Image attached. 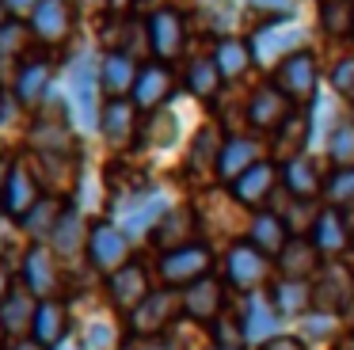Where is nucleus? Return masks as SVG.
Returning a JSON list of instances; mask_svg holds the SVG:
<instances>
[{
  "label": "nucleus",
  "mask_w": 354,
  "mask_h": 350,
  "mask_svg": "<svg viewBox=\"0 0 354 350\" xmlns=\"http://www.w3.org/2000/svg\"><path fill=\"white\" fill-rule=\"evenodd\" d=\"M100 61L92 53L73 61L69 68V99H73V111H77V122L84 129H100Z\"/></svg>",
  "instance_id": "f257e3e1"
},
{
  "label": "nucleus",
  "mask_w": 354,
  "mask_h": 350,
  "mask_svg": "<svg viewBox=\"0 0 354 350\" xmlns=\"http://www.w3.org/2000/svg\"><path fill=\"white\" fill-rule=\"evenodd\" d=\"M168 210H171V202H168L164 190L141 187V190H133V194H126L122 202H118L115 217H118V228H122L126 236H141V232H153Z\"/></svg>",
  "instance_id": "f03ea898"
},
{
  "label": "nucleus",
  "mask_w": 354,
  "mask_h": 350,
  "mask_svg": "<svg viewBox=\"0 0 354 350\" xmlns=\"http://www.w3.org/2000/svg\"><path fill=\"white\" fill-rule=\"evenodd\" d=\"M209 266H214V255H209L206 243H187V248L164 251L156 270H160V278L168 289H187V286H194V282L209 278Z\"/></svg>",
  "instance_id": "7ed1b4c3"
},
{
  "label": "nucleus",
  "mask_w": 354,
  "mask_h": 350,
  "mask_svg": "<svg viewBox=\"0 0 354 350\" xmlns=\"http://www.w3.org/2000/svg\"><path fill=\"white\" fill-rule=\"evenodd\" d=\"M305 38H308V30L301 27V23L278 19V23H270V27L255 30V38H252V57L263 61V65H274V68H278L286 57L301 53Z\"/></svg>",
  "instance_id": "20e7f679"
},
{
  "label": "nucleus",
  "mask_w": 354,
  "mask_h": 350,
  "mask_svg": "<svg viewBox=\"0 0 354 350\" xmlns=\"http://www.w3.org/2000/svg\"><path fill=\"white\" fill-rule=\"evenodd\" d=\"M88 259H92L95 270H103L111 278L115 270H122L130 263V236L111 221H95L92 232H88Z\"/></svg>",
  "instance_id": "39448f33"
},
{
  "label": "nucleus",
  "mask_w": 354,
  "mask_h": 350,
  "mask_svg": "<svg viewBox=\"0 0 354 350\" xmlns=\"http://www.w3.org/2000/svg\"><path fill=\"white\" fill-rule=\"evenodd\" d=\"M19 270H24V289H31L39 301H57L62 270H57V255L50 243H31Z\"/></svg>",
  "instance_id": "423d86ee"
},
{
  "label": "nucleus",
  "mask_w": 354,
  "mask_h": 350,
  "mask_svg": "<svg viewBox=\"0 0 354 350\" xmlns=\"http://www.w3.org/2000/svg\"><path fill=\"white\" fill-rule=\"evenodd\" d=\"M176 308H183V297H179L176 289H156V293H149L145 301L130 312L133 335H138V339H156V335L176 320Z\"/></svg>",
  "instance_id": "0eeeda50"
},
{
  "label": "nucleus",
  "mask_w": 354,
  "mask_h": 350,
  "mask_svg": "<svg viewBox=\"0 0 354 350\" xmlns=\"http://www.w3.org/2000/svg\"><path fill=\"white\" fill-rule=\"evenodd\" d=\"M0 202H4V213L16 217V221H24L27 213L42 202V183H39V175H35L24 160L12 164L8 183H4V190H0Z\"/></svg>",
  "instance_id": "6e6552de"
},
{
  "label": "nucleus",
  "mask_w": 354,
  "mask_h": 350,
  "mask_svg": "<svg viewBox=\"0 0 354 350\" xmlns=\"http://www.w3.org/2000/svg\"><path fill=\"white\" fill-rule=\"evenodd\" d=\"M27 27L39 42L46 46H57L73 35V8L69 0H42L31 15H27Z\"/></svg>",
  "instance_id": "1a4fd4ad"
},
{
  "label": "nucleus",
  "mask_w": 354,
  "mask_h": 350,
  "mask_svg": "<svg viewBox=\"0 0 354 350\" xmlns=\"http://www.w3.org/2000/svg\"><path fill=\"white\" fill-rule=\"evenodd\" d=\"M274 88L282 91L286 99H308L316 95V61L313 53H293L282 65L274 68Z\"/></svg>",
  "instance_id": "9d476101"
},
{
  "label": "nucleus",
  "mask_w": 354,
  "mask_h": 350,
  "mask_svg": "<svg viewBox=\"0 0 354 350\" xmlns=\"http://www.w3.org/2000/svg\"><path fill=\"white\" fill-rule=\"evenodd\" d=\"M149 50L156 53L160 61H171L179 57V50H183V15L171 12V8H156L153 15H149Z\"/></svg>",
  "instance_id": "9b49d317"
},
{
  "label": "nucleus",
  "mask_w": 354,
  "mask_h": 350,
  "mask_svg": "<svg viewBox=\"0 0 354 350\" xmlns=\"http://www.w3.org/2000/svg\"><path fill=\"white\" fill-rule=\"evenodd\" d=\"M50 80H54V65L46 57H27L24 65L12 76V88H16V103L24 107H39L50 95Z\"/></svg>",
  "instance_id": "f8f14e48"
},
{
  "label": "nucleus",
  "mask_w": 354,
  "mask_h": 350,
  "mask_svg": "<svg viewBox=\"0 0 354 350\" xmlns=\"http://www.w3.org/2000/svg\"><path fill=\"white\" fill-rule=\"evenodd\" d=\"M107 293H111V304L122 312H133L141 301H145L153 289H149V274L141 263H126L122 270H115L107 278Z\"/></svg>",
  "instance_id": "ddd939ff"
},
{
  "label": "nucleus",
  "mask_w": 354,
  "mask_h": 350,
  "mask_svg": "<svg viewBox=\"0 0 354 350\" xmlns=\"http://www.w3.org/2000/svg\"><path fill=\"white\" fill-rule=\"evenodd\" d=\"M267 270H270V259L263 255V251H255L248 240H244V243H232L229 263H225V274H229L232 286L252 289V293H255V286L267 278Z\"/></svg>",
  "instance_id": "4468645a"
},
{
  "label": "nucleus",
  "mask_w": 354,
  "mask_h": 350,
  "mask_svg": "<svg viewBox=\"0 0 354 350\" xmlns=\"http://www.w3.org/2000/svg\"><path fill=\"white\" fill-rule=\"evenodd\" d=\"M35 312H39V297L24 286H12V293L0 301V327L16 339H24L35 327Z\"/></svg>",
  "instance_id": "2eb2a0df"
},
{
  "label": "nucleus",
  "mask_w": 354,
  "mask_h": 350,
  "mask_svg": "<svg viewBox=\"0 0 354 350\" xmlns=\"http://www.w3.org/2000/svg\"><path fill=\"white\" fill-rule=\"evenodd\" d=\"M179 297H183V312H187V316L202 320V324H214V320L221 316V308H225V286L217 278L194 282V286H187Z\"/></svg>",
  "instance_id": "dca6fc26"
},
{
  "label": "nucleus",
  "mask_w": 354,
  "mask_h": 350,
  "mask_svg": "<svg viewBox=\"0 0 354 350\" xmlns=\"http://www.w3.org/2000/svg\"><path fill=\"white\" fill-rule=\"evenodd\" d=\"M138 73H141V68L133 65V57H130V53L111 50L107 57L100 61V84H103V91H107L111 99H126V95H133V84H138Z\"/></svg>",
  "instance_id": "f3484780"
},
{
  "label": "nucleus",
  "mask_w": 354,
  "mask_h": 350,
  "mask_svg": "<svg viewBox=\"0 0 354 350\" xmlns=\"http://www.w3.org/2000/svg\"><path fill=\"white\" fill-rule=\"evenodd\" d=\"M65 331H69V308H65L62 301H39L31 339L42 342L46 350H57L65 342Z\"/></svg>",
  "instance_id": "a211bd4d"
},
{
  "label": "nucleus",
  "mask_w": 354,
  "mask_h": 350,
  "mask_svg": "<svg viewBox=\"0 0 354 350\" xmlns=\"http://www.w3.org/2000/svg\"><path fill=\"white\" fill-rule=\"evenodd\" d=\"M240 327H244V339L248 342H270L278 335V312H274V304L267 301V297H259V293H252L248 297V304H244V316H240Z\"/></svg>",
  "instance_id": "6ab92c4d"
},
{
  "label": "nucleus",
  "mask_w": 354,
  "mask_h": 350,
  "mask_svg": "<svg viewBox=\"0 0 354 350\" xmlns=\"http://www.w3.org/2000/svg\"><path fill=\"white\" fill-rule=\"evenodd\" d=\"M248 243L255 251H263L267 259H278L282 248L290 243V228L278 213H255L252 217V228H248Z\"/></svg>",
  "instance_id": "aec40b11"
},
{
  "label": "nucleus",
  "mask_w": 354,
  "mask_h": 350,
  "mask_svg": "<svg viewBox=\"0 0 354 350\" xmlns=\"http://www.w3.org/2000/svg\"><path fill=\"white\" fill-rule=\"evenodd\" d=\"M316 266H320V251H316V243L305 240V236H290V243H286L282 255H278V270H282V278L308 282L316 274Z\"/></svg>",
  "instance_id": "412c9836"
},
{
  "label": "nucleus",
  "mask_w": 354,
  "mask_h": 350,
  "mask_svg": "<svg viewBox=\"0 0 354 350\" xmlns=\"http://www.w3.org/2000/svg\"><path fill=\"white\" fill-rule=\"evenodd\" d=\"M171 73L164 65H145L138 73V84H133V107L138 111H156L164 99L171 95Z\"/></svg>",
  "instance_id": "4be33fe9"
},
{
  "label": "nucleus",
  "mask_w": 354,
  "mask_h": 350,
  "mask_svg": "<svg viewBox=\"0 0 354 350\" xmlns=\"http://www.w3.org/2000/svg\"><path fill=\"white\" fill-rule=\"evenodd\" d=\"M69 114L54 111V114H39V122L31 126V145L35 152H57L65 156L69 152Z\"/></svg>",
  "instance_id": "5701e85b"
},
{
  "label": "nucleus",
  "mask_w": 354,
  "mask_h": 350,
  "mask_svg": "<svg viewBox=\"0 0 354 350\" xmlns=\"http://www.w3.org/2000/svg\"><path fill=\"white\" fill-rule=\"evenodd\" d=\"M290 118V99L282 95L278 88H259L248 103V122L259 129H274Z\"/></svg>",
  "instance_id": "b1692460"
},
{
  "label": "nucleus",
  "mask_w": 354,
  "mask_h": 350,
  "mask_svg": "<svg viewBox=\"0 0 354 350\" xmlns=\"http://www.w3.org/2000/svg\"><path fill=\"white\" fill-rule=\"evenodd\" d=\"M308 240L316 243V251L320 255H339V251H346V243H351V232H346V221L339 210H320V217H316L313 225V236Z\"/></svg>",
  "instance_id": "393cba45"
},
{
  "label": "nucleus",
  "mask_w": 354,
  "mask_h": 350,
  "mask_svg": "<svg viewBox=\"0 0 354 350\" xmlns=\"http://www.w3.org/2000/svg\"><path fill=\"white\" fill-rule=\"evenodd\" d=\"M191 228H194V213L187 205H176V210L164 213V221L153 228V243L164 251H176L191 243Z\"/></svg>",
  "instance_id": "a878e982"
},
{
  "label": "nucleus",
  "mask_w": 354,
  "mask_h": 350,
  "mask_svg": "<svg viewBox=\"0 0 354 350\" xmlns=\"http://www.w3.org/2000/svg\"><path fill=\"white\" fill-rule=\"evenodd\" d=\"M133 114H138V107L126 103V99H111V103L103 107V114H100V133L107 137L115 149L130 145V137H133Z\"/></svg>",
  "instance_id": "bb28decb"
},
{
  "label": "nucleus",
  "mask_w": 354,
  "mask_h": 350,
  "mask_svg": "<svg viewBox=\"0 0 354 350\" xmlns=\"http://www.w3.org/2000/svg\"><path fill=\"white\" fill-rule=\"evenodd\" d=\"M255 164H259V160H255V141H248V137H229V141L221 145V152H217V175L229 179V183H236L240 175Z\"/></svg>",
  "instance_id": "cd10ccee"
},
{
  "label": "nucleus",
  "mask_w": 354,
  "mask_h": 350,
  "mask_svg": "<svg viewBox=\"0 0 354 350\" xmlns=\"http://www.w3.org/2000/svg\"><path fill=\"white\" fill-rule=\"evenodd\" d=\"M270 190H274V167L263 164V160L255 167H248V172L232 183V194H236V202H244V205H263L270 198Z\"/></svg>",
  "instance_id": "c85d7f7f"
},
{
  "label": "nucleus",
  "mask_w": 354,
  "mask_h": 350,
  "mask_svg": "<svg viewBox=\"0 0 354 350\" xmlns=\"http://www.w3.org/2000/svg\"><path fill=\"white\" fill-rule=\"evenodd\" d=\"M88 232L92 228H84V217H80L77 210H65L62 221H57L54 236H50V248H54V255H77V251L88 248Z\"/></svg>",
  "instance_id": "c756f323"
},
{
  "label": "nucleus",
  "mask_w": 354,
  "mask_h": 350,
  "mask_svg": "<svg viewBox=\"0 0 354 350\" xmlns=\"http://www.w3.org/2000/svg\"><path fill=\"white\" fill-rule=\"evenodd\" d=\"M270 304H274L278 316H301V312L313 308V282H301V278H278Z\"/></svg>",
  "instance_id": "7c9ffc66"
},
{
  "label": "nucleus",
  "mask_w": 354,
  "mask_h": 350,
  "mask_svg": "<svg viewBox=\"0 0 354 350\" xmlns=\"http://www.w3.org/2000/svg\"><path fill=\"white\" fill-rule=\"evenodd\" d=\"M282 179H286V190H290L293 198H305V202H313L316 194H320V172H316V164L308 156H293L286 160L282 167Z\"/></svg>",
  "instance_id": "2f4dec72"
},
{
  "label": "nucleus",
  "mask_w": 354,
  "mask_h": 350,
  "mask_svg": "<svg viewBox=\"0 0 354 350\" xmlns=\"http://www.w3.org/2000/svg\"><path fill=\"white\" fill-rule=\"evenodd\" d=\"M62 213H65V205L57 202V198H46V194H42V202L35 205V210L27 213L24 221H19V225H24V236H31L35 243H50V236H54Z\"/></svg>",
  "instance_id": "473e14b6"
},
{
  "label": "nucleus",
  "mask_w": 354,
  "mask_h": 350,
  "mask_svg": "<svg viewBox=\"0 0 354 350\" xmlns=\"http://www.w3.org/2000/svg\"><path fill=\"white\" fill-rule=\"evenodd\" d=\"M214 65H217V73H221V80H236V76H244L248 65H252V46L232 42V38H229V42L217 46Z\"/></svg>",
  "instance_id": "72a5a7b5"
},
{
  "label": "nucleus",
  "mask_w": 354,
  "mask_h": 350,
  "mask_svg": "<svg viewBox=\"0 0 354 350\" xmlns=\"http://www.w3.org/2000/svg\"><path fill=\"white\" fill-rule=\"evenodd\" d=\"M80 350H118V327L111 320H88L80 331Z\"/></svg>",
  "instance_id": "f704fd0d"
},
{
  "label": "nucleus",
  "mask_w": 354,
  "mask_h": 350,
  "mask_svg": "<svg viewBox=\"0 0 354 350\" xmlns=\"http://www.w3.org/2000/svg\"><path fill=\"white\" fill-rule=\"evenodd\" d=\"M328 152H331V160L339 164V172H343V167H354V118L339 122V126L331 129Z\"/></svg>",
  "instance_id": "c9c22d12"
},
{
  "label": "nucleus",
  "mask_w": 354,
  "mask_h": 350,
  "mask_svg": "<svg viewBox=\"0 0 354 350\" xmlns=\"http://www.w3.org/2000/svg\"><path fill=\"white\" fill-rule=\"evenodd\" d=\"M176 137H179L176 111H153V118H149V126H145V141L168 149V145H176Z\"/></svg>",
  "instance_id": "e433bc0d"
},
{
  "label": "nucleus",
  "mask_w": 354,
  "mask_h": 350,
  "mask_svg": "<svg viewBox=\"0 0 354 350\" xmlns=\"http://www.w3.org/2000/svg\"><path fill=\"white\" fill-rule=\"evenodd\" d=\"M27 38H31V27H24L19 19H8V23H4V27H0V61L24 57Z\"/></svg>",
  "instance_id": "4c0bfd02"
},
{
  "label": "nucleus",
  "mask_w": 354,
  "mask_h": 350,
  "mask_svg": "<svg viewBox=\"0 0 354 350\" xmlns=\"http://www.w3.org/2000/svg\"><path fill=\"white\" fill-rule=\"evenodd\" d=\"M8 255H19V263H24V255H27L24 251V225L0 210V263Z\"/></svg>",
  "instance_id": "58836bf2"
},
{
  "label": "nucleus",
  "mask_w": 354,
  "mask_h": 350,
  "mask_svg": "<svg viewBox=\"0 0 354 350\" xmlns=\"http://www.w3.org/2000/svg\"><path fill=\"white\" fill-rule=\"evenodd\" d=\"M187 84H191V91H194V95L209 99L217 88H221V73H217V65H214V61H194V65H191V73H187Z\"/></svg>",
  "instance_id": "ea45409f"
},
{
  "label": "nucleus",
  "mask_w": 354,
  "mask_h": 350,
  "mask_svg": "<svg viewBox=\"0 0 354 350\" xmlns=\"http://www.w3.org/2000/svg\"><path fill=\"white\" fill-rule=\"evenodd\" d=\"M320 15H324V27H328L331 35H343V30L354 27V8H351V0H324Z\"/></svg>",
  "instance_id": "a19ab883"
},
{
  "label": "nucleus",
  "mask_w": 354,
  "mask_h": 350,
  "mask_svg": "<svg viewBox=\"0 0 354 350\" xmlns=\"http://www.w3.org/2000/svg\"><path fill=\"white\" fill-rule=\"evenodd\" d=\"M328 202H331V210H339V205H354V167H343V172L331 175Z\"/></svg>",
  "instance_id": "79ce46f5"
},
{
  "label": "nucleus",
  "mask_w": 354,
  "mask_h": 350,
  "mask_svg": "<svg viewBox=\"0 0 354 350\" xmlns=\"http://www.w3.org/2000/svg\"><path fill=\"white\" fill-rule=\"evenodd\" d=\"M240 320H229V316H217L214 320V335H217V347H225V350H240L244 347V327H236Z\"/></svg>",
  "instance_id": "37998d69"
},
{
  "label": "nucleus",
  "mask_w": 354,
  "mask_h": 350,
  "mask_svg": "<svg viewBox=\"0 0 354 350\" xmlns=\"http://www.w3.org/2000/svg\"><path fill=\"white\" fill-rule=\"evenodd\" d=\"M214 149L221 152V145L214 141V129H198V137H194V156H191V167H206L209 156H214Z\"/></svg>",
  "instance_id": "c03bdc74"
},
{
  "label": "nucleus",
  "mask_w": 354,
  "mask_h": 350,
  "mask_svg": "<svg viewBox=\"0 0 354 350\" xmlns=\"http://www.w3.org/2000/svg\"><path fill=\"white\" fill-rule=\"evenodd\" d=\"M331 84H335V91H343V95H354V57H346L343 65H335Z\"/></svg>",
  "instance_id": "a18cd8bd"
},
{
  "label": "nucleus",
  "mask_w": 354,
  "mask_h": 350,
  "mask_svg": "<svg viewBox=\"0 0 354 350\" xmlns=\"http://www.w3.org/2000/svg\"><path fill=\"white\" fill-rule=\"evenodd\" d=\"M259 350H308V347H305L301 339H293V335H274V339L263 342Z\"/></svg>",
  "instance_id": "49530a36"
},
{
  "label": "nucleus",
  "mask_w": 354,
  "mask_h": 350,
  "mask_svg": "<svg viewBox=\"0 0 354 350\" xmlns=\"http://www.w3.org/2000/svg\"><path fill=\"white\" fill-rule=\"evenodd\" d=\"M126 350H176V347H171L168 339H160V335H156V339H138V342H130Z\"/></svg>",
  "instance_id": "de8ad7c7"
},
{
  "label": "nucleus",
  "mask_w": 354,
  "mask_h": 350,
  "mask_svg": "<svg viewBox=\"0 0 354 350\" xmlns=\"http://www.w3.org/2000/svg\"><path fill=\"white\" fill-rule=\"evenodd\" d=\"M39 4H42V0H4V8H8L12 15H31Z\"/></svg>",
  "instance_id": "09e8293b"
},
{
  "label": "nucleus",
  "mask_w": 354,
  "mask_h": 350,
  "mask_svg": "<svg viewBox=\"0 0 354 350\" xmlns=\"http://www.w3.org/2000/svg\"><path fill=\"white\" fill-rule=\"evenodd\" d=\"M12 293V282H8V266L0 263V301H4V297Z\"/></svg>",
  "instance_id": "8fccbe9b"
},
{
  "label": "nucleus",
  "mask_w": 354,
  "mask_h": 350,
  "mask_svg": "<svg viewBox=\"0 0 354 350\" xmlns=\"http://www.w3.org/2000/svg\"><path fill=\"white\" fill-rule=\"evenodd\" d=\"M12 350H46V347H42V342H35V339H19Z\"/></svg>",
  "instance_id": "3c124183"
},
{
  "label": "nucleus",
  "mask_w": 354,
  "mask_h": 350,
  "mask_svg": "<svg viewBox=\"0 0 354 350\" xmlns=\"http://www.w3.org/2000/svg\"><path fill=\"white\" fill-rule=\"evenodd\" d=\"M248 4H252V8H282L286 0H248Z\"/></svg>",
  "instance_id": "603ef678"
},
{
  "label": "nucleus",
  "mask_w": 354,
  "mask_h": 350,
  "mask_svg": "<svg viewBox=\"0 0 354 350\" xmlns=\"http://www.w3.org/2000/svg\"><path fill=\"white\" fill-rule=\"evenodd\" d=\"M77 4L84 8V12H95V8H103V4H107V0H77Z\"/></svg>",
  "instance_id": "864d4df0"
},
{
  "label": "nucleus",
  "mask_w": 354,
  "mask_h": 350,
  "mask_svg": "<svg viewBox=\"0 0 354 350\" xmlns=\"http://www.w3.org/2000/svg\"><path fill=\"white\" fill-rule=\"evenodd\" d=\"M8 23V8H4V0H0V27Z\"/></svg>",
  "instance_id": "5fc2aeb1"
},
{
  "label": "nucleus",
  "mask_w": 354,
  "mask_h": 350,
  "mask_svg": "<svg viewBox=\"0 0 354 350\" xmlns=\"http://www.w3.org/2000/svg\"><path fill=\"white\" fill-rule=\"evenodd\" d=\"M107 4H111V8H115V12H118V8H126V4H130V0H107Z\"/></svg>",
  "instance_id": "6e6d98bb"
},
{
  "label": "nucleus",
  "mask_w": 354,
  "mask_h": 350,
  "mask_svg": "<svg viewBox=\"0 0 354 350\" xmlns=\"http://www.w3.org/2000/svg\"><path fill=\"white\" fill-rule=\"evenodd\" d=\"M4 339H8V331H4V327H0V347H4Z\"/></svg>",
  "instance_id": "4d7b16f0"
},
{
  "label": "nucleus",
  "mask_w": 354,
  "mask_h": 350,
  "mask_svg": "<svg viewBox=\"0 0 354 350\" xmlns=\"http://www.w3.org/2000/svg\"><path fill=\"white\" fill-rule=\"evenodd\" d=\"M57 350H73V347H65V342H62V347H57Z\"/></svg>",
  "instance_id": "13d9d810"
},
{
  "label": "nucleus",
  "mask_w": 354,
  "mask_h": 350,
  "mask_svg": "<svg viewBox=\"0 0 354 350\" xmlns=\"http://www.w3.org/2000/svg\"><path fill=\"white\" fill-rule=\"evenodd\" d=\"M0 111H4V95H0Z\"/></svg>",
  "instance_id": "bf43d9fd"
},
{
  "label": "nucleus",
  "mask_w": 354,
  "mask_h": 350,
  "mask_svg": "<svg viewBox=\"0 0 354 350\" xmlns=\"http://www.w3.org/2000/svg\"><path fill=\"white\" fill-rule=\"evenodd\" d=\"M214 350H225V347H214Z\"/></svg>",
  "instance_id": "052dcab7"
},
{
  "label": "nucleus",
  "mask_w": 354,
  "mask_h": 350,
  "mask_svg": "<svg viewBox=\"0 0 354 350\" xmlns=\"http://www.w3.org/2000/svg\"><path fill=\"white\" fill-rule=\"evenodd\" d=\"M351 350H354V339H351Z\"/></svg>",
  "instance_id": "680f3d73"
}]
</instances>
